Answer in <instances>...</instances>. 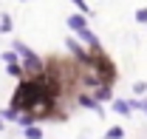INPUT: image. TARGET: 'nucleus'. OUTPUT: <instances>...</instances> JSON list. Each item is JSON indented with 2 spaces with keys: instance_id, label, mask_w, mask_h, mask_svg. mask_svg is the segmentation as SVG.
Returning a JSON list of instances; mask_svg holds the SVG:
<instances>
[{
  "instance_id": "obj_18",
  "label": "nucleus",
  "mask_w": 147,
  "mask_h": 139,
  "mask_svg": "<svg viewBox=\"0 0 147 139\" xmlns=\"http://www.w3.org/2000/svg\"><path fill=\"white\" fill-rule=\"evenodd\" d=\"M139 111H144V114H147V99H144V102H139Z\"/></svg>"
},
{
  "instance_id": "obj_2",
  "label": "nucleus",
  "mask_w": 147,
  "mask_h": 139,
  "mask_svg": "<svg viewBox=\"0 0 147 139\" xmlns=\"http://www.w3.org/2000/svg\"><path fill=\"white\" fill-rule=\"evenodd\" d=\"M14 51L23 54V71H26V74H31V77L42 74V60H40V57L31 51V48H26L23 43H14Z\"/></svg>"
},
{
  "instance_id": "obj_6",
  "label": "nucleus",
  "mask_w": 147,
  "mask_h": 139,
  "mask_svg": "<svg viewBox=\"0 0 147 139\" xmlns=\"http://www.w3.org/2000/svg\"><path fill=\"white\" fill-rule=\"evenodd\" d=\"M76 34L82 37V40H85V43H88V46H96V37H93L91 31H88V29H79V31H76Z\"/></svg>"
},
{
  "instance_id": "obj_11",
  "label": "nucleus",
  "mask_w": 147,
  "mask_h": 139,
  "mask_svg": "<svg viewBox=\"0 0 147 139\" xmlns=\"http://www.w3.org/2000/svg\"><path fill=\"white\" fill-rule=\"evenodd\" d=\"M6 65H9V74L11 77H23V68H20L17 63H6Z\"/></svg>"
},
{
  "instance_id": "obj_7",
  "label": "nucleus",
  "mask_w": 147,
  "mask_h": 139,
  "mask_svg": "<svg viewBox=\"0 0 147 139\" xmlns=\"http://www.w3.org/2000/svg\"><path fill=\"white\" fill-rule=\"evenodd\" d=\"M0 31H3V34H9V31H11V17H9V14H3V17H0Z\"/></svg>"
},
{
  "instance_id": "obj_15",
  "label": "nucleus",
  "mask_w": 147,
  "mask_h": 139,
  "mask_svg": "<svg viewBox=\"0 0 147 139\" xmlns=\"http://www.w3.org/2000/svg\"><path fill=\"white\" fill-rule=\"evenodd\" d=\"M136 20H139V23H147V6H144V9H139V12H136Z\"/></svg>"
},
{
  "instance_id": "obj_10",
  "label": "nucleus",
  "mask_w": 147,
  "mask_h": 139,
  "mask_svg": "<svg viewBox=\"0 0 147 139\" xmlns=\"http://www.w3.org/2000/svg\"><path fill=\"white\" fill-rule=\"evenodd\" d=\"M108 97H110V88L108 85H99V88H96V99H108Z\"/></svg>"
},
{
  "instance_id": "obj_16",
  "label": "nucleus",
  "mask_w": 147,
  "mask_h": 139,
  "mask_svg": "<svg viewBox=\"0 0 147 139\" xmlns=\"http://www.w3.org/2000/svg\"><path fill=\"white\" fill-rule=\"evenodd\" d=\"M74 6H76V9H79V12H91V9H88V3H85V0H71Z\"/></svg>"
},
{
  "instance_id": "obj_14",
  "label": "nucleus",
  "mask_w": 147,
  "mask_h": 139,
  "mask_svg": "<svg viewBox=\"0 0 147 139\" xmlns=\"http://www.w3.org/2000/svg\"><path fill=\"white\" fill-rule=\"evenodd\" d=\"M0 117H3V119H17L20 114L14 111V108H9V111H0Z\"/></svg>"
},
{
  "instance_id": "obj_5",
  "label": "nucleus",
  "mask_w": 147,
  "mask_h": 139,
  "mask_svg": "<svg viewBox=\"0 0 147 139\" xmlns=\"http://www.w3.org/2000/svg\"><path fill=\"white\" fill-rule=\"evenodd\" d=\"M23 134H26V139H42V131L34 128V125H26V131H23Z\"/></svg>"
},
{
  "instance_id": "obj_4",
  "label": "nucleus",
  "mask_w": 147,
  "mask_h": 139,
  "mask_svg": "<svg viewBox=\"0 0 147 139\" xmlns=\"http://www.w3.org/2000/svg\"><path fill=\"white\" fill-rule=\"evenodd\" d=\"M113 111H116V114H122V117H127L133 108H130V105L125 102V99H116V102H113Z\"/></svg>"
},
{
  "instance_id": "obj_17",
  "label": "nucleus",
  "mask_w": 147,
  "mask_h": 139,
  "mask_svg": "<svg viewBox=\"0 0 147 139\" xmlns=\"http://www.w3.org/2000/svg\"><path fill=\"white\" fill-rule=\"evenodd\" d=\"M133 91H136V94H144V91H147V82H133Z\"/></svg>"
},
{
  "instance_id": "obj_1",
  "label": "nucleus",
  "mask_w": 147,
  "mask_h": 139,
  "mask_svg": "<svg viewBox=\"0 0 147 139\" xmlns=\"http://www.w3.org/2000/svg\"><path fill=\"white\" fill-rule=\"evenodd\" d=\"M14 111H28L31 108V117H40V114H48V105H51V91L42 80L37 82H23L20 91L14 94Z\"/></svg>"
},
{
  "instance_id": "obj_9",
  "label": "nucleus",
  "mask_w": 147,
  "mask_h": 139,
  "mask_svg": "<svg viewBox=\"0 0 147 139\" xmlns=\"http://www.w3.org/2000/svg\"><path fill=\"white\" fill-rule=\"evenodd\" d=\"M79 105H82V108H96V114H99V105H96V99H91V97H79Z\"/></svg>"
},
{
  "instance_id": "obj_13",
  "label": "nucleus",
  "mask_w": 147,
  "mask_h": 139,
  "mask_svg": "<svg viewBox=\"0 0 147 139\" xmlns=\"http://www.w3.org/2000/svg\"><path fill=\"white\" fill-rule=\"evenodd\" d=\"M122 136H125L122 128H110V131H108V139H122Z\"/></svg>"
},
{
  "instance_id": "obj_3",
  "label": "nucleus",
  "mask_w": 147,
  "mask_h": 139,
  "mask_svg": "<svg viewBox=\"0 0 147 139\" xmlns=\"http://www.w3.org/2000/svg\"><path fill=\"white\" fill-rule=\"evenodd\" d=\"M68 26H71L74 31H79V29H85V17L82 14H71L68 17Z\"/></svg>"
},
{
  "instance_id": "obj_12",
  "label": "nucleus",
  "mask_w": 147,
  "mask_h": 139,
  "mask_svg": "<svg viewBox=\"0 0 147 139\" xmlns=\"http://www.w3.org/2000/svg\"><path fill=\"white\" fill-rule=\"evenodd\" d=\"M3 63H17V51H3Z\"/></svg>"
},
{
  "instance_id": "obj_8",
  "label": "nucleus",
  "mask_w": 147,
  "mask_h": 139,
  "mask_svg": "<svg viewBox=\"0 0 147 139\" xmlns=\"http://www.w3.org/2000/svg\"><path fill=\"white\" fill-rule=\"evenodd\" d=\"M68 48H71V51L76 54V57H79V60H88V54L82 51V48H79V46H76V43H74V40H68Z\"/></svg>"
}]
</instances>
